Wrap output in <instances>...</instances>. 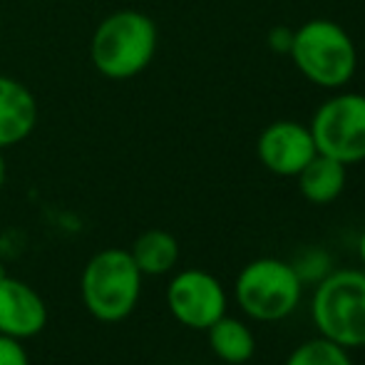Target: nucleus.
Segmentation results:
<instances>
[{
    "label": "nucleus",
    "instance_id": "dca6fc26",
    "mask_svg": "<svg viewBox=\"0 0 365 365\" xmlns=\"http://www.w3.org/2000/svg\"><path fill=\"white\" fill-rule=\"evenodd\" d=\"M0 365H30L23 341L0 333Z\"/></svg>",
    "mask_w": 365,
    "mask_h": 365
},
{
    "label": "nucleus",
    "instance_id": "f8f14e48",
    "mask_svg": "<svg viewBox=\"0 0 365 365\" xmlns=\"http://www.w3.org/2000/svg\"><path fill=\"white\" fill-rule=\"evenodd\" d=\"M207 338H209L212 353L226 365H244V363H249L256 353L254 331H251L241 318L226 316V313L217 323H212V326L207 328Z\"/></svg>",
    "mask_w": 365,
    "mask_h": 365
},
{
    "label": "nucleus",
    "instance_id": "a211bd4d",
    "mask_svg": "<svg viewBox=\"0 0 365 365\" xmlns=\"http://www.w3.org/2000/svg\"><path fill=\"white\" fill-rule=\"evenodd\" d=\"M5 184V159H3V152H0V189Z\"/></svg>",
    "mask_w": 365,
    "mask_h": 365
},
{
    "label": "nucleus",
    "instance_id": "2eb2a0df",
    "mask_svg": "<svg viewBox=\"0 0 365 365\" xmlns=\"http://www.w3.org/2000/svg\"><path fill=\"white\" fill-rule=\"evenodd\" d=\"M291 266H293V271H296L298 279H301L303 286L306 284L316 286L333 271V259L328 256L326 249L311 246V249H303L301 254L291 261Z\"/></svg>",
    "mask_w": 365,
    "mask_h": 365
},
{
    "label": "nucleus",
    "instance_id": "f3484780",
    "mask_svg": "<svg viewBox=\"0 0 365 365\" xmlns=\"http://www.w3.org/2000/svg\"><path fill=\"white\" fill-rule=\"evenodd\" d=\"M358 256H361V264L365 269V231L361 234V239H358Z\"/></svg>",
    "mask_w": 365,
    "mask_h": 365
},
{
    "label": "nucleus",
    "instance_id": "1a4fd4ad",
    "mask_svg": "<svg viewBox=\"0 0 365 365\" xmlns=\"http://www.w3.org/2000/svg\"><path fill=\"white\" fill-rule=\"evenodd\" d=\"M48 306L43 296L25 281L0 276V333L28 341L45 331Z\"/></svg>",
    "mask_w": 365,
    "mask_h": 365
},
{
    "label": "nucleus",
    "instance_id": "9d476101",
    "mask_svg": "<svg viewBox=\"0 0 365 365\" xmlns=\"http://www.w3.org/2000/svg\"><path fill=\"white\" fill-rule=\"evenodd\" d=\"M38 125V100L28 85L0 75V152L33 135Z\"/></svg>",
    "mask_w": 365,
    "mask_h": 365
},
{
    "label": "nucleus",
    "instance_id": "4468645a",
    "mask_svg": "<svg viewBox=\"0 0 365 365\" xmlns=\"http://www.w3.org/2000/svg\"><path fill=\"white\" fill-rule=\"evenodd\" d=\"M284 365H353V358L351 351L341 348L338 343L316 336L293 348Z\"/></svg>",
    "mask_w": 365,
    "mask_h": 365
},
{
    "label": "nucleus",
    "instance_id": "7ed1b4c3",
    "mask_svg": "<svg viewBox=\"0 0 365 365\" xmlns=\"http://www.w3.org/2000/svg\"><path fill=\"white\" fill-rule=\"evenodd\" d=\"M140 269L130 251L105 249L87 261L80 279V296L87 313L102 323H120L137 308L142 296Z\"/></svg>",
    "mask_w": 365,
    "mask_h": 365
},
{
    "label": "nucleus",
    "instance_id": "f03ea898",
    "mask_svg": "<svg viewBox=\"0 0 365 365\" xmlns=\"http://www.w3.org/2000/svg\"><path fill=\"white\" fill-rule=\"evenodd\" d=\"M318 336L346 351L365 346V269H333L311 296Z\"/></svg>",
    "mask_w": 365,
    "mask_h": 365
},
{
    "label": "nucleus",
    "instance_id": "f257e3e1",
    "mask_svg": "<svg viewBox=\"0 0 365 365\" xmlns=\"http://www.w3.org/2000/svg\"><path fill=\"white\" fill-rule=\"evenodd\" d=\"M159 33L142 10H115L95 28L90 40L92 68L107 80H130L152 65Z\"/></svg>",
    "mask_w": 365,
    "mask_h": 365
},
{
    "label": "nucleus",
    "instance_id": "423d86ee",
    "mask_svg": "<svg viewBox=\"0 0 365 365\" xmlns=\"http://www.w3.org/2000/svg\"><path fill=\"white\" fill-rule=\"evenodd\" d=\"M316 149L338 162L358 164L365 159V95L346 92L326 100L311 120Z\"/></svg>",
    "mask_w": 365,
    "mask_h": 365
},
{
    "label": "nucleus",
    "instance_id": "39448f33",
    "mask_svg": "<svg viewBox=\"0 0 365 365\" xmlns=\"http://www.w3.org/2000/svg\"><path fill=\"white\" fill-rule=\"evenodd\" d=\"M291 58L303 77L318 87L336 90L353 80L358 50L351 35L331 20H308L291 35Z\"/></svg>",
    "mask_w": 365,
    "mask_h": 365
},
{
    "label": "nucleus",
    "instance_id": "9b49d317",
    "mask_svg": "<svg viewBox=\"0 0 365 365\" xmlns=\"http://www.w3.org/2000/svg\"><path fill=\"white\" fill-rule=\"evenodd\" d=\"M296 177L303 199L323 207V204L336 202L343 194L348 179V167L343 162H338V159L318 152Z\"/></svg>",
    "mask_w": 365,
    "mask_h": 365
},
{
    "label": "nucleus",
    "instance_id": "20e7f679",
    "mask_svg": "<svg viewBox=\"0 0 365 365\" xmlns=\"http://www.w3.org/2000/svg\"><path fill=\"white\" fill-rule=\"evenodd\" d=\"M234 298L246 318L259 323H279L296 313L303 298V284L291 261L261 256L239 271Z\"/></svg>",
    "mask_w": 365,
    "mask_h": 365
},
{
    "label": "nucleus",
    "instance_id": "6e6552de",
    "mask_svg": "<svg viewBox=\"0 0 365 365\" xmlns=\"http://www.w3.org/2000/svg\"><path fill=\"white\" fill-rule=\"evenodd\" d=\"M256 154L269 172L279 177H296L318 154L313 135L306 125L291 120H279L261 132L256 142Z\"/></svg>",
    "mask_w": 365,
    "mask_h": 365
},
{
    "label": "nucleus",
    "instance_id": "0eeeda50",
    "mask_svg": "<svg viewBox=\"0 0 365 365\" xmlns=\"http://www.w3.org/2000/svg\"><path fill=\"white\" fill-rule=\"evenodd\" d=\"M169 313L192 331H207L229 308V296L221 281L204 269H184L167 286Z\"/></svg>",
    "mask_w": 365,
    "mask_h": 365
},
{
    "label": "nucleus",
    "instance_id": "ddd939ff",
    "mask_svg": "<svg viewBox=\"0 0 365 365\" xmlns=\"http://www.w3.org/2000/svg\"><path fill=\"white\" fill-rule=\"evenodd\" d=\"M130 256L142 276H164L179 261V241L164 229H149L135 239Z\"/></svg>",
    "mask_w": 365,
    "mask_h": 365
}]
</instances>
